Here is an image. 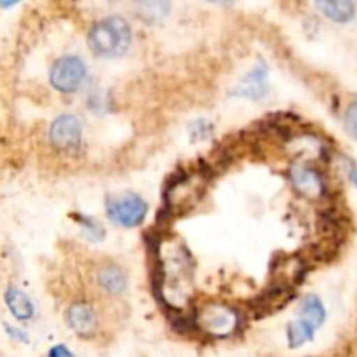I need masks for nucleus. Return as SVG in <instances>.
<instances>
[{
    "instance_id": "nucleus-3",
    "label": "nucleus",
    "mask_w": 357,
    "mask_h": 357,
    "mask_svg": "<svg viewBox=\"0 0 357 357\" xmlns=\"http://www.w3.org/2000/svg\"><path fill=\"white\" fill-rule=\"evenodd\" d=\"M149 206L139 195H124L119 199H110L107 204V213L112 222L122 227H136L145 220Z\"/></svg>"
},
{
    "instance_id": "nucleus-6",
    "label": "nucleus",
    "mask_w": 357,
    "mask_h": 357,
    "mask_svg": "<svg viewBox=\"0 0 357 357\" xmlns=\"http://www.w3.org/2000/svg\"><path fill=\"white\" fill-rule=\"evenodd\" d=\"M289 178L296 190L310 199L321 197L324 192V181L319 171L309 164H295L289 169Z\"/></svg>"
},
{
    "instance_id": "nucleus-16",
    "label": "nucleus",
    "mask_w": 357,
    "mask_h": 357,
    "mask_svg": "<svg viewBox=\"0 0 357 357\" xmlns=\"http://www.w3.org/2000/svg\"><path fill=\"white\" fill-rule=\"evenodd\" d=\"M6 328H7V331L10 333V337L17 338V340H21V342H28V337H24L23 331H17V330H14V328H10V326H6Z\"/></svg>"
},
{
    "instance_id": "nucleus-8",
    "label": "nucleus",
    "mask_w": 357,
    "mask_h": 357,
    "mask_svg": "<svg viewBox=\"0 0 357 357\" xmlns=\"http://www.w3.org/2000/svg\"><path fill=\"white\" fill-rule=\"evenodd\" d=\"M265 93H267V68H265L264 63H258V66H255L244 77V80L236 89V94L251 98V100H260L265 96Z\"/></svg>"
},
{
    "instance_id": "nucleus-11",
    "label": "nucleus",
    "mask_w": 357,
    "mask_h": 357,
    "mask_svg": "<svg viewBox=\"0 0 357 357\" xmlns=\"http://www.w3.org/2000/svg\"><path fill=\"white\" fill-rule=\"evenodd\" d=\"M317 9L328 17L337 23H347L354 17L356 6L349 0H335V2H319L316 3Z\"/></svg>"
},
{
    "instance_id": "nucleus-5",
    "label": "nucleus",
    "mask_w": 357,
    "mask_h": 357,
    "mask_svg": "<svg viewBox=\"0 0 357 357\" xmlns=\"http://www.w3.org/2000/svg\"><path fill=\"white\" fill-rule=\"evenodd\" d=\"M49 138L51 143L59 150H70L77 146L82 138V122L79 117L72 114L59 115L54 122H52L51 129H49Z\"/></svg>"
},
{
    "instance_id": "nucleus-2",
    "label": "nucleus",
    "mask_w": 357,
    "mask_h": 357,
    "mask_svg": "<svg viewBox=\"0 0 357 357\" xmlns=\"http://www.w3.org/2000/svg\"><path fill=\"white\" fill-rule=\"evenodd\" d=\"M87 77L86 63L77 56H63L52 65L49 79L54 89L61 93H75Z\"/></svg>"
},
{
    "instance_id": "nucleus-14",
    "label": "nucleus",
    "mask_w": 357,
    "mask_h": 357,
    "mask_svg": "<svg viewBox=\"0 0 357 357\" xmlns=\"http://www.w3.org/2000/svg\"><path fill=\"white\" fill-rule=\"evenodd\" d=\"M345 124H347L349 132L357 139V101L349 105L347 112H345Z\"/></svg>"
},
{
    "instance_id": "nucleus-1",
    "label": "nucleus",
    "mask_w": 357,
    "mask_h": 357,
    "mask_svg": "<svg viewBox=\"0 0 357 357\" xmlns=\"http://www.w3.org/2000/svg\"><path fill=\"white\" fill-rule=\"evenodd\" d=\"M132 42V31L121 16H110L93 24L87 35V45L100 58H117L128 52Z\"/></svg>"
},
{
    "instance_id": "nucleus-10",
    "label": "nucleus",
    "mask_w": 357,
    "mask_h": 357,
    "mask_svg": "<svg viewBox=\"0 0 357 357\" xmlns=\"http://www.w3.org/2000/svg\"><path fill=\"white\" fill-rule=\"evenodd\" d=\"M98 282L110 295H121L128 288V278L115 265H107V267L100 268V272H98Z\"/></svg>"
},
{
    "instance_id": "nucleus-15",
    "label": "nucleus",
    "mask_w": 357,
    "mask_h": 357,
    "mask_svg": "<svg viewBox=\"0 0 357 357\" xmlns=\"http://www.w3.org/2000/svg\"><path fill=\"white\" fill-rule=\"evenodd\" d=\"M47 356L49 357H75L68 351V349L65 347V345H54V347H51V351H49Z\"/></svg>"
},
{
    "instance_id": "nucleus-9",
    "label": "nucleus",
    "mask_w": 357,
    "mask_h": 357,
    "mask_svg": "<svg viewBox=\"0 0 357 357\" xmlns=\"http://www.w3.org/2000/svg\"><path fill=\"white\" fill-rule=\"evenodd\" d=\"M3 300L9 309V312L16 317L17 321H30L35 314V305L30 296L21 291L16 286H9L3 293Z\"/></svg>"
},
{
    "instance_id": "nucleus-7",
    "label": "nucleus",
    "mask_w": 357,
    "mask_h": 357,
    "mask_svg": "<svg viewBox=\"0 0 357 357\" xmlns=\"http://www.w3.org/2000/svg\"><path fill=\"white\" fill-rule=\"evenodd\" d=\"M66 323L80 337H91L98 328L96 314L87 303H73L66 312Z\"/></svg>"
},
{
    "instance_id": "nucleus-17",
    "label": "nucleus",
    "mask_w": 357,
    "mask_h": 357,
    "mask_svg": "<svg viewBox=\"0 0 357 357\" xmlns=\"http://www.w3.org/2000/svg\"><path fill=\"white\" fill-rule=\"evenodd\" d=\"M354 183L357 185V171H356V173H354Z\"/></svg>"
},
{
    "instance_id": "nucleus-13",
    "label": "nucleus",
    "mask_w": 357,
    "mask_h": 357,
    "mask_svg": "<svg viewBox=\"0 0 357 357\" xmlns=\"http://www.w3.org/2000/svg\"><path fill=\"white\" fill-rule=\"evenodd\" d=\"M300 317L309 321L314 328H319L326 319V310H324L323 302L316 295H309L302 303L300 309Z\"/></svg>"
},
{
    "instance_id": "nucleus-4",
    "label": "nucleus",
    "mask_w": 357,
    "mask_h": 357,
    "mask_svg": "<svg viewBox=\"0 0 357 357\" xmlns=\"http://www.w3.org/2000/svg\"><path fill=\"white\" fill-rule=\"evenodd\" d=\"M199 328L213 337H227L237 328V314L230 307L209 305L197 314Z\"/></svg>"
},
{
    "instance_id": "nucleus-12",
    "label": "nucleus",
    "mask_w": 357,
    "mask_h": 357,
    "mask_svg": "<svg viewBox=\"0 0 357 357\" xmlns=\"http://www.w3.org/2000/svg\"><path fill=\"white\" fill-rule=\"evenodd\" d=\"M314 331L316 328L309 323V321L302 319L300 317L298 321L291 323L288 326V344L291 349H298L302 347L303 344L310 342L314 338Z\"/></svg>"
}]
</instances>
